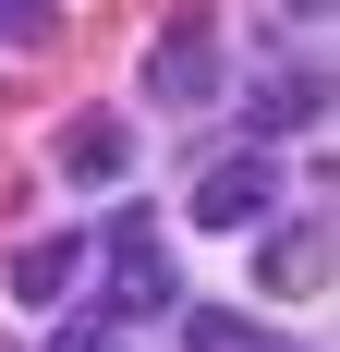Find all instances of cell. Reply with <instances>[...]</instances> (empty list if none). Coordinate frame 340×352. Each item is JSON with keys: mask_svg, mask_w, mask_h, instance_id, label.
I'll list each match as a JSON object with an SVG mask.
<instances>
[{"mask_svg": "<svg viewBox=\"0 0 340 352\" xmlns=\"http://www.w3.org/2000/svg\"><path fill=\"white\" fill-rule=\"evenodd\" d=\"M170 292H182V267H170L158 243V207H109V267H98V316H170Z\"/></svg>", "mask_w": 340, "mask_h": 352, "instance_id": "1", "label": "cell"}, {"mask_svg": "<svg viewBox=\"0 0 340 352\" xmlns=\"http://www.w3.org/2000/svg\"><path fill=\"white\" fill-rule=\"evenodd\" d=\"M243 122H255V146H268V134H316V122H328V73H316V61H279L268 85L243 98Z\"/></svg>", "mask_w": 340, "mask_h": 352, "instance_id": "5", "label": "cell"}, {"mask_svg": "<svg viewBox=\"0 0 340 352\" xmlns=\"http://www.w3.org/2000/svg\"><path fill=\"white\" fill-rule=\"evenodd\" d=\"M61 170L85 182V195H109V182L134 170V122H122V109H85V122L61 134Z\"/></svg>", "mask_w": 340, "mask_h": 352, "instance_id": "6", "label": "cell"}, {"mask_svg": "<svg viewBox=\"0 0 340 352\" xmlns=\"http://www.w3.org/2000/svg\"><path fill=\"white\" fill-rule=\"evenodd\" d=\"M49 352H122V316H98V304H85V316H73Z\"/></svg>", "mask_w": 340, "mask_h": 352, "instance_id": "9", "label": "cell"}, {"mask_svg": "<svg viewBox=\"0 0 340 352\" xmlns=\"http://www.w3.org/2000/svg\"><path fill=\"white\" fill-rule=\"evenodd\" d=\"M195 219H206V231H255V219H279V158H268L255 134L219 146V158L195 170Z\"/></svg>", "mask_w": 340, "mask_h": 352, "instance_id": "2", "label": "cell"}, {"mask_svg": "<svg viewBox=\"0 0 340 352\" xmlns=\"http://www.w3.org/2000/svg\"><path fill=\"white\" fill-rule=\"evenodd\" d=\"M25 36H49V0H0V49H25Z\"/></svg>", "mask_w": 340, "mask_h": 352, "instance_id": "10", "label": "cell"}, {"mask_svg": "<svg viewBox=\"0 0 340 352\" xmlns=\"http://www.w3.org/2000/svg\"><path fill=\"white\" fill-rule=\"evenodd\" d=\"M61 292H85V243L73 231H25L12 243V304H61Z\"/></svg>", "mask_w": 340, "mask_h": 352, "instance_id": "7", "label": "cell"}, {"mask_svg": "<svg viewBox=\"0 0 340 352\" xmlns=\"http://www.w3.org/2000/svg\"><path fill=\"white\" fill-rule=\"evenodd\" d=\"M255 292H328V219L292 207V219H255Z\"/></svg>", "mask_w": 340, "mask_h": 352, "instance_id": "3", "label": "cell"}, {"mask_svg": "<svg viewBox=\"0 0 340 352\" xmlns=\"http://www.w3.org/2000/svg\"><path fill=\"white\" fill-rule=\"evenodd\" d=\"M182 352H279L255 316H231V304H182Z\"/></svg>", "mask_w": 340, "mask_h": 352, "instance_id": "8", "label": "cell"}, {"mask_svg": "<svg viewBox=\"0 0 340 352\" xmlns=\"http://www.w3.org/2000/svg\"><path fill=\"white\" fill-rule=\"evenodd\" d=\"M279 12H292V25H316V12H328V0H279Z\"/></svg>", "mask_w": 340, "mask_h": 352, "instance_id": "11", "label": "cell"}, {"mask_svg": "<svg viewBox=\"0 0 340 352\" xmlns=\"http://www.w3.org/2000/svg\"><path fill=\"white\" fill-rule=\"evenodd\" d=\"M146 98H158V109H206V98H219V25H206V12H182V25L158 36Z\"/></svg>", "mask_w": 340, "mask_h": 352, "instance_id": "4", "label": "cell"}]
</instances>
